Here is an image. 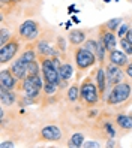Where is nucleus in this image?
<instances>
[{
  "instance_id": "obj_1",
  "label": "nucleus",
  "mask_w": 132,
  "mask_h": 148,
  "mask_svg": "<svg viewBox=\"0 0 132 148\" xmlns=\"http://www.w3.org/2000/svg\"><path fill=\"white\" fill-rule=\"evenodd\" d=\"M101 99V93L98 88V84L92 76H87L83 79L80 84V100L84 103L86 106L93 108L98 105V102Z\"/></svg>"
},
{
  "instance_id": "obj_2",
  "label": "nucleus",
  "mask_w": 132,
  "mask_h": 148,
  "mask_svg": "<svg viewBox=\"0 0 132 148\" xmlns=\"http://www.w3.org/2000/svg\"><path fill=\"white\" fill-rule=\"evenodd\" d=\"M132 94V87L129 82L122 81L119 84H116L114 87H111L110 94L107 97V103L110 106H116V105H122L123 102H126Z\"/></svg>"
},
{
  "instance_id": "obj_3",
  "label": "nucleus",
  "mask_w": 132,
  "mask_h": 148,
  "mask_svg": "<svg viewBox=\"0 0 132 148\" xmlns=\"http://www.w3.org/2000/svg\"><path fill=\"white\" fill-rule=\"evenodd\" d=\"M17 34L23 42H33L38 40L41 34V25L36 20H26L18 25Z\"/></svg>"
},
{
  "instance_id": "obj_4",
  "label": "nucleus",
  "mask_w": 132,
  "mask_h": 148,
  "mask_svg": "<svg viewBox=\"0 0 132 148\" xmlns=\"http://www.w3.org/2000/svg\"><path fill=\"white\" fill-rule=\"evenodd\" d=\"M74 60L78 71H87L92 66H95L98 63V58H96V54L90 53L89 49H86L84 47H75L74 48Z\"/></svg>"
},
{
  "instance_id": "obj_5",
  "label": "nucleus",
  "mask_w": 132,
  "mask_h": 148,
  "mask_svg": "<svg viewBox=\"0 0 132 148\" xmlns=\"http://www.w3.org/2000/svg\"><path fill=\"white\" fill-rule=\"evenodd\" d=\"M38 60H39V63H41V72H42L44 79L48 81V82L56 84V85L62 84V78L59 75V71L54 67V64H53L51 57L38 56Z\"/></svg>"
},
{
  "instance_id": "obj_6",
  "label": "nucleus",
  "mask_w": 132,
  "mask_h": 148,
  "mask_svg": "<svg viewBox=\"0 0 132 148\" xmlns=\"http://www.w3.org/2000/svg\"><path fill=\"white\" fill-rule=\"evenodd\" d=\"M20 42L21 39L17 34V36H12L11 40H8L5 45H2V48H0V63L6 64V63L12 62L20 51Z\"/></svg>"
},
{
  "instance_id": "obj_7",
  "label": "nucleus",
  "mask_w": 132,
  "mask_h": 148,
  "mask_svg": "<svg viewBox=\"0 0 132 148\" xmlns=\"http://www.w3.org/2000/svg\"><path fill=\"white\" fill-rule=\"evenodd\" d=\"M105 73H107V81H108V88L114 87L116 84L123 81V76H125V71H122V67L117 64H113L108 62V64H105Z\"/></svg>"
},
{
  "instance_id": "obj_8",
  "label": "nucleus",
  "mask_w": 132,
  "mask_h": 148,
  "mask_svg": "<svg viewBox=\"0 0 132 148\" xmlns=\"http://www.w3.org/2000/svg\"><path fill=\"white\" fill-rule=\"evenodd\" d=\"M39 138L41 141H50V142H57L63 138V133H62V129L54 126V124H48L44 126L39 132Z\"/></svg>"
},
{
  "instance_id": "obj_9",
  "label": "nucleus",
  "mask_w": 132,
  "mask_h": 148,
  "mask_svg": "<svg viewBox=\"0 0 132 148\" xmlns=\"http://www.w3.org/2000/svg\"><path fill=\"white\" fill-rule=\"evenodd\" d=\"M20 88L24 91V96H26V99H30L33 102H38L39 99V96H41V90L39 87L35 84L30 78L27 76L24 81H21V85H20Z\"/></svg>"
},
{
  "instance_id": "obj_10",
  "label": "nucleus",
  "mask_w": 132,
  "mask_h": 148,
  "mask_svg": "<svg viewBox=\"0 0 132 148\" xmlns=\"http://www.w3.org/2000/svg\"><path fill=\"white\" fill-rule=\"evenodd\" d=\"M98 34L104 40L105 47H107V51H111V49H114L117 47V34L114 32H111V30H108L105 24H101L98 27Z\"/></svg>"
},
{
  "instance_id": "obj_11",
  "label": "nucleus",
  "mask_w": 132,
  "mask_h": 148,
  "mask_svg": "<svg viewBox=\"0 0 132 148\" xmlns=\"http://www.w3.org/2000/svg\"><path fill=\"white\" fill-rule=\"evenodd\" d=\"M18 85V79L17 76L11 72V69H3L0 72V88L5 90H15Z\"/></svg>"
},
{
  "instance_id": "obj_12",
  "label": "nucleus",
  "mask_w": 132,
  "mask_h": 148,
  "mask_svg": "<svg viewBox=\"0 0 132 148\" xmlns=\"http://www.w3.org/2000/svg\"><path fill=\"white\" fill-rule=\"evenodd\" d=\"M128 57H129V56L125 53V51H123V49H117V48L108 51V56H107V58H108L110 63L117 64V66H120V67H125V66L129 63V58H128Z\"/></svg>"
},
{
  "instance_id": "obj_13",
  "label": "nucleus",
  "mask_w": 132,
  "mask_h": 148,
  "mask_svg": "<svg viewBox=\"0 0 132 148\" xmlns=\"http://www.w3.org/2000/svg\"><path fill=\"white\" fill-rule=\"evenodd\" d=\"M36 51H38V56L51 57V58L53 57H59V54H60V51L56 49L47 40H36Z\"/></svg>"
},
{
  "instance_id": "obj_14",
  "label": "nucleus",
  "mask_w": 132,
  "mask_h": 148,
  "mask_svg": "<svg viewBox=\"0 0 132 148\" xmlns=\"http://www.w3.org/2000/svg\"><path fill=\"white\" fill-rule=\"evenodd\" d=\"M11 72L17 76V79L18 81H24L26 78L29 76V72H27V63L23 62L21 58H17L15 62L11 64Z\"/></svg>"
},
{
  "instance_id": "obj_15",
  "label": "nucleus",
  "mask_w": 132,
  "mask_h": 148,
  "mask_svg": "<svg viewBox=\"0 0 132 148\" xmlns=\"http://www.w3.org/2000/svg\"><path fill=\"white\" fill-rule=\"evenodd\" d=\"M95 81L98 84V88H99V93H101V97L107 93V88H108V81H107V73H105V67L101 66L98 67L96 71V75H95Z\"/></svg>"
},
{
  "instance_id": "obj_16",
  "label": "nucleus",
  "mask_w": 132,
  "mask_h": 148,
  "mask_svg": "<svg viewBox=\"0 0 132 148\" xmlns=\"http://www.w3.org/2000/svg\"><path fill=\"white\" fill-rule=\"evenodd\" d=\"M68 40L72 47L83 45L87 40V32L86 30H71L69 32V36H68Z\"/></svg>"
},
{
  "instance_id": "obj_17",
  "label": "nucleus",
  "mask_w": 132,
  "mask_h": 148,
  "mask_svg": "<svg viewBox=\"0 0 132 148\" xmlns=\"http://www.w3.org/2000/svg\"><path fill=\"white\" fill-rule=\"evenodd\" d=\"M20 58L23 60V62L26 63H30V62H35V60H38V51H36V43H29L27 47H26V49L21 53Z\"/></svg>"
},
{
  "instance_id": "obj_18",
  "label": "nucleus",
  "mask_w": 132,
  "mask_h": 148,
  "mask_svg": "<svg viewBox=\"0 0 132 148\" xmlns=\"http://www.w3.org/2000/svg\"><path fill=\"white\" fill-rule=\"evenodd\" d=\"M0 102L3 106H12L17 102V94L14 90H5L0 88Z\"/></svg>"
},
{
  "instance_id": "obj_19",
  "label": "nucleus",
  "mask_w": 132,
  "mask_h": 148,
  "mask_svg": "<svg viewBox=\"0 0 132 148\" xmlns=\"http://www.w3.org/2000/svg\"><path fill=\"white\" fill-rule=\"evenodd\" d=\"M116 123L123 130H132V114H117Z\"/></svg>"
},
{
  "instance_id": "obj_20",
  "label": "nucleus",
  "mask_w": 132,
  "mask_h": 148,
  "mask_svg": "<svg viewBox=\"0 0 132 148\" xmlns=\"http://www.w3.org/2000/svg\"><path fill=\"white\" fill-rule=\"evenodd\" d=\"M107 47H105L104 40L98 36V49H96V58H98V63L101 66L105 64V58H107Z\"/></svg>"
},
{
  "instance_id": "obj_21",
  "label": "nucleus",
  "mask_w": 132,
  "mask_h": 148,
  "mask_svg": "<svg viewBox=\"0 0 132 148\" xmlns=\"http://www.w3.org/2000/svg\"><path fill=\"white\" fill-rule=\"evenodd\" d=\"M59 75L62 78V81H69L74 76V67L71 63H63L62 67L59 69Z\"/></svg>"
},
{
  "instance_id": "obj_22",
  "label": "nucleus",
  "mask_w": 132,
  "mask_h": 148,
  "mask_svg": "<svg viewBox=\"0 0 132 148\" xmlns=\"http://www.w3.org/2000/svg\"><path fill=\"white\" fill-rule=\"evenodd\" d=\"M68 100L71 103L80 100V85H78V84H72L68 88Z\"/></svg>"
},
{
  "instance_id": "obj_23",
  "label": "nucleus",
  "mask_w": 132,
  "mask_h": 148,
  "mask_svg": "<svg viewBox=\"0 0 132 148\" xmlns=\"http://www.w3.org/2000/svg\"><path fill=\"white\" fill-rule=\"evenodd\" d=\"M84 144V135L83 133H74L71 138H69L68 147H74V148H80Z\"/></svg>"
},
{
  "instance_id": "obj_24",
  "label": "nucleus",
  "mask_w": 132,
  "mask_h": 148,
  "mask_svg": "<svg viewBox=\"0 0 132 148\" xmlns=\"http://www.w3.org/2000/svg\"><path fill=\"white\" fill-rule=\"evenodd\" d=\"M27 72H29V76L42 73L41 72V63H39V60H35V62L27 63Z\"/></svg>"
},
{
  "instance_id": "obj_25",
  "label": "nucleus",
  "mask_w": 132,
  "mask_h": 148,
  "mask_svg": "<svg viewBox=\"0 0 132 148\" xmlns=\"http://www.w3.org/2000/svg\"><path fill=\"white\" fill-rule=\"evenodd\" d=\"M122 23H123L122 18H111V20H108L107 23H104V24L107 25V29H108V30H111V32L116 33L117 29L120 27V24H122Z\"/></svg>"
},
{
  "instance_id": "obj_26",
  "label": "nucleus",
  "mask_w": 132,
  "mask_h": 148,
  "mask_svg": "<svg viewBox=\"0 0 132 148\" xmlns=\"http://www.w3.org/2000/svg\"><path fill=\"white\" fill-rule=\"evenodd\" d=\"M44 93H45L47 96H54L56 91H57V85L56 84H53V82H48L45 81V84H44Z\"/></svg>"
},
{
  "instance_id": "obj_27",
  "label": "nucleus",
  "mask_w": 132,
  "mask_h": 148,
  "mask_svg": "<svg viewBox=\"0 0 132 148\" xmlns=\"http://www.w3.org/2000/svg\"><path fill=\"white\" fill-rule=\"evenodd\" d=\"M83 47L86 49H89L90 53L96 54V49H98V40H95V39H87L84 43H83Z\"/></svg>"
},
{
  "instance_id": "obj_28",
  "label": "nucleus",
  "mask_w": 132,
  "mask_h": 148,
  "mask_svg": "<svg viewBox=\"0 0 132 148\" xmlns=\"http://www.w3.org/2000/svg\"><path fill=\"white\" fill-rule=\"evenodd\" d=\"M119 45L122 47V49L125 51L128 56H132V43H131V42H128L125 38H122V39L119 40Z\"/></svg>"
},
{
  "instance_id": "obj_29",
  "label": "nucleus",
  "mask_w": 132,
  "mask_h": 148,
  "mask_svg": "<svg viewBox=\"0 0 132 148\" xmlns=\"http://www.w3.org/2000/svg\"><path fill=\"white\" fill-rule=\"evenodd\" d=\"M129 29H131V24H129V23H122V24H120V27H119L117 32H116V34L119 36V39L125 38V34L128 33Z\"/></svg>"
},
{
  "instance_id": "obj_30",
  "label": "nucleus",
  "mask_w": 132,
  "mask_h": 148,
  "mask_svg": "<svg viewBox=\"0 0 132 148\" xmlns=\"http://www.w3.org/2000/svg\"><path fill=\"white\" fill-rule=\"evenodd\" d=\"M11 38H12L11 32H8L5 27H2V34H0V45H5L8 40H11Z\"/></svg>"
},
{
  "instance_id": "obj_31",
  "label": "nucleus",
  "mask_w": 132,
  "mask_h": 148,
  "mask_svg": "<svg viewBox=\"0 0 132 148\" xmlns=\"http://www.w3.org/2000/svg\"><path fill=\"white\" fill-rule=\"evenodd\" d=\"M57 48H59V51H62V53H65V51H66V42H65V39L62 36L57 38Z\"/></svg>"
},
{
  "instance_id": "obj_32",
  "label": "nucleus",
  "mask_w": 132,
  "mask_h": 148,
  "mask_svg": "<svg viewBox=\"0 0 132 148\" xmlns=\"http://www.w3.org/2000/svg\"><path fill=\"white\" fill-rule=\"evenodd\" d=\"M125 73H126V76H129L131 79H132V62H129L125 66Z\"/></svg>"
},
{
  "instance_id": "obj_33",
  "label": "nucleus",
  "mask_w": 132,
  "mask_h": 148,
  "mask_svg": "<svg viewBox=\"0 0 132 148\" xmlns=\"http://www.w3.org/2000/svg\"><path fill=\"white\" fill-rule=\"evenodd\" d=\"M83 147H84V148H93V147H95V148H98L99 144H98V142H95V141H89V142H84Z\"/></svg>"
},
{
  "instance_id": "obj_34",
  "label": "nucleus",
  "mask_w": 132,
  "mask_h": 148,
  "mask_svg": "<svg viewBox=\"0 0 132 148\" xmlns=\"http://www.w3.org/2000/svg\"><path fill=\"white\" fill-rule=\"evenodd\" d=\"M14 147V142L12 141H3L0 144V148H12Z\"/></svg>"
},
{
  "instance_id": "obj_35",
  "label": "nucleus",
  "mask_w": 132,
  "mask_h": 148,
  "mask_svg": "<svg viewBox=\"0 0 132 148\" xmlns=\"http://www.w3.org/2000/svg\"><path fill=\"white\" fill-rule=\"evenodd\" d=\"M125 39H126L128 42H131V43H132V27H131V29L128 30V33L125 34Z\"/></svg>"
},
{
  "instance_id": "obj_36",
  "label": "nucleus",
  "mask_w": 132,
  "mask_h": 148,
  "mask_svg": "<svg viewBox=\"0 0 132 148\" xmlns=\"http://www.w3.org/2000/svg\"><path fill=\"white\" fill-rule=\"evenodd\" d=\"M0 120H2V121L5 120V111H3V109L0 111Z\"/></svg>"
},
{
  "instance_id": "obj_37",
  "label": "nucleus",
  "mask_w": 132,
  "mask_h": 148,
  "mask_svg": "<svg viewBox=\"0 0 132 148\" xmlns=\"http://www.w3.org/2000/svg\"><path fill=\"white\" fill-rule=\"evenodd\" d=\"M17 2H20V0H9L8 3H9V5H14V3H17Z\"/></svg>"
},
{
  "instance_id": "obj_38",
  "label": "nucleus",
  "mask_w": 132,
  "mask_h": 148,
  "mask_svg": "<svg viewBox=\"0 0 132 148\" xmlns=\"http://www.w3.org/2000/svg\"><path fill=\"white\" fill-rule=\"evenodd\" d=\"M8 2H9V0H2V3L5 5V3H8Z\"/></svg>"
},
{
  "instance_id": "obj_39",
  "label": "nucleus",
  "mask_w": 132,
  "mask_h": 148,
  "mask_svg": "<svg viewBox=\"0 0 132 148\" xmlns=\"http://www.w3.org/2000/svg\"><path fill=\"white\" fill-rule=\"evenodd\" d=\"M104 2H105V3H108V2H111V0H104Z\"/></svg>"
}]
</instances>
